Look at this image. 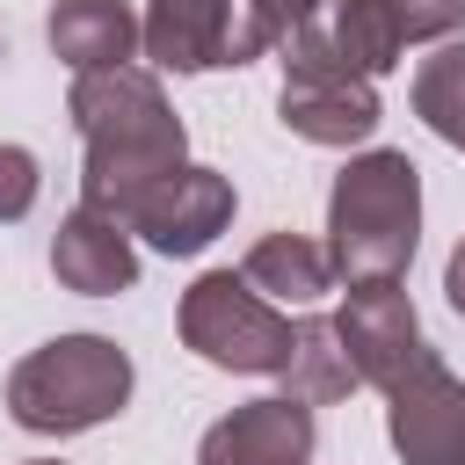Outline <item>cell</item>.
<instances>
[{"mask_svg":"<svg viewBox=\"0 0 465 465\" xmlns=\"http://www.w3.org/2000/svg\"><path fill=\"white\" fill-rule=\"evenodd\" d=\"M65 109H73L80 145H87L80 203H94V211H109V218H131L153 182H167L174 167H189L182 116H174L160 73H145V65L73 73Z\"/></svg>","mask_w":465,"mask_h":465,"instance_id":"obj_1","label":"cell"},{"mask_svg":"<svg viewBox=\"0 0 465 465\" xmlns=\"http://www.w3.org/2000/svg\"><path fill=\"white\" fill-rule=\"evenodd\" d=\"M421 240V167L392 145L356 153L327 196V262L341 283H400Z\"/></svg>","mask_w":465,"mask_h":465,"instance_id":"obj_2","label":"cell"},{"mask_svg":"<svg viewBox=\"0 0 465 465\" xmlns=\"http://www.w3.org/2000/svg\"><path fill=\"white\" fill-rule=\"evenodd\" d=\"M131 400V356L109 334H58L7 371V414L29 436H80Z\"/></svg>","mask_w":465,"mask_h":465,"instance_id":"obj_3","label":"cell"},{"mask_svg":"<svg viewBox=\"0 0 465 465\" xmlns=\"http://www.w3.org/2000/svg\"><path fill=\"white\" fill-rule=\"evenodd\" d=\"M182 341L211 363V371H240V378H276L291 363V320L276 312V298H262L247 276L211 269L182 291Z\"/></svg>","mask_w":465,"mask_h":465,"instance_id":"obj_4","label":"cell"},{"mask_svg":"<svg viewBox=\"0 0 465 465\" xmlns=\"http://www.w3.org/2000/svg\"><path fill=\"white\" fill-rule=\"evenodd\" d=\"M283 131H298L305 145H363L378 131V87L363 73H349L320 29V15L283 44V94H276Z\"/></svg>","mask_w":465,"mask_h":465,"instance_id":"obj_5","label":"cell"},{"mask_svg":"<svg viewBox=\"0 0 465 465\" xmlns=\"http://www.w3.org/2000/svg\"><path fill=\"white\" fill-rule=\"evenodd\" d=\"M385 436L407 465H465V378L443 356H421L385 385Z\"/></svg>","mask_w":465,"mask_h":465,"instance_id":"obj_6","label":"cell"},{"mask_svg":"<svg viewBox=\"0 0 465 465\" xmlns=\"http://www.w3.org/2000/svg\"><path fill=\"white\" fill-rule=\"evenodd\" d=\"M334 327H341V349H349L356 378L378 385V392L400 371H414L421 356H436L429 334H421V320H414V298L400 283H349V305L334 312Z\"/></svg>","mask_w":465,"mask_h":465,"instance_id":"obj_7","label":"cell"},{"mask_svg":"<svg viewBox=\"0 0 465 465\" xmlns=\"http://www.w3.org/2000/svg\"><path fill=\"white\" fill-rule=\"evenodd\" d=\"M124 225L160 254H203L232 225V182L218 167H174L167 182H153L138 196V211Z\"/></svg>","mask_w":465,"mask_h":465,"instance_id":"obj_8","label":"cell"},{"mask_svg":"<svg viewBox=\"0 0 465 465\" xmlns=\"http://www.w3.org/2000/svg\"><path fill=\"white\" fill-rule=\"evenodd\" d=\"M145 58L160 73L247 65L240 0H145Z\"/></svg>","mask_w":465,"mask_h":465,"instance_id":"obj_9","label":"cell"},{"mask_svg":"<svg viewBox=\"0 0 465 465\" xmlns=\"http://www.w3.org/2000/svg\"><path fill=\"white\" fill-rule=\"evenodd\" d=\"M196 465H312V407L291 392L247 400L203 429Z\"/></svg>","mask_w":465,"mask_h":465,"instance_id":"obj_10","label":"cell"},{"mask_svg":"<svg viewBox=\"0 0 465 465\" xmlns=\"http://www.w3.org/2000/svg\"><path fill=\"white\" fill-rule=\"evenodd\" d=\"M51 276L80 298H116L138 283V254H131V225L80 203L58 218V240H51Z\"/></svg>","mask_w":465,"mask_h":465,"instance_id":"obj_11","label":"cell"},{"mask_svg":"<svg viewBox=\"0 0 465 465\" xmlns=\"http://www.w3.org/2000/svg\"><path fill=\"white\" fill-rule=\"evenodd\" d=\"M138 44H145V15H131V0H58L51 7V51L73 73L131 65Z\"/></svg>","mask_w":465,"mask_h":465,"instance_id":"obj_12","label":"cell"},{"mask_svg":"<svg viewBox=\"0 0 465 465\" xmlns=\"http://www.w3.org/2000/svg\"><path fill=\"white\" fill-rule=\"evenodd\" d=\"M240 276H247L262 298H283V305H312V298L334 291V262H327V247L305 240V232H262V240L247 247Z\"/></svg>","mask_w":465,"mask_h":465,"instance_id":"obj_13","label":"cell"},{"mask_svg":"<svg viewBox=\"0 0 465 465\" xmlns=\"http://www.w3.org/2000/svg\"><path fill=\"white\" fill-rule=\"evenodd\" d=\"M276 378H283V392L305 400V407H334V400H349V392L363 385L356 363H349V349H341V327H334L327 312H305V320L291 327V363H283Z\"/></svg>","mask_w":465,"mask_h":465,"instance_id":"obj_14","label":"cell"},{"mask_svg":"<svg viewBox=\"0 0 465 465\" xmlns=\"http://www.w3.org/2000/svg\"><path fill=\"white\" fill-rule=\"evenodd\" d=\"M320 29H327L334 58H341L349 73H363V80L392 73L400 51H407V36H400V22H392V0H334Z\"/></svg>","mask_w":465,"mask_h":465,"instance_id":"obj_15","label":"cell"},{"mask_svg":"<svg viewBox=\"0 0 465 465\" xmlns=\"http://www.w3.org/2000/svg\"><path fill=\"white\" fill-rule=\"evenodd\" d=\"M414 116L465 153V44H443L414 65Z\"/></svg>","mask_w":465,"mask_h":465,"instance_id":"obj_16","label":"cell"},{"mask_svg":"<svg viewBox=\"0 0 465 465\" xmlns=\"http://www.w3.org/2000/svg\"><path fill=\"white\" fill-rule=\"evenodd\" d=\"M320 15V0H240V29H247V65L269 44H291L305 22Z\"/></svg>","mask_w":465,"mask_h":465,"instance_id":"obj_17","label":"cell"},{"mask_svg":"<svg viewBox=\"0 0 465 465\" xmlns=\"http://www.w3.org/2000/svg\"><path fill=\"white\" fill-rule=\"evenodd\" d=\"M36 189H44V174H36V153H29V145H0V225L29 218Z\"/></svg>","mask_w":465,"mask_h":465,"instance_id":"obj_18","label":"cell"},{"mask_svg":"<svg viewBox=\"0 0 465 465\" xmlns=\"http://www.w3.org/2000/svg\"><path fill=\"white\" fill-rule=\"evenodd\" d=\"M392 22L407 44H436L465 29V0H392Z\"/></svg>","mask_w":465,"mask_h":465,"instance_id":"obj_19","label":"cell"},{"mask_svg":"<svg viewBox=\"0 0 465 465\" xmlns=\"http://www.w3.org/2000/svg\"><path fill=\"white\" fill-rule=\"evenodd\" d=\"M443 298H450V312L465 320V240L450 247V262H443Z\"/></svg>","mask_w":465,"mask_h":465,"instance_id":"obj_20","label":"cell"},{"mask_svg":"<svg viewBox=\"0 0 465 465\" xmlns=\"http://www.w3.org/2000/svg\"><path fill=\"white\" fill-rule=\"evenodd\" d=\"M29 465H58V458H29Z\"/></svg>","mask_w":465,"mask_h":465,"instance_id":"obj_21","label":"cell"}]
</instances>
